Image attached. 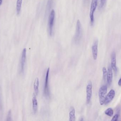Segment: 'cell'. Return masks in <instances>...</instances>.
I'll return each mask as SVG.
<instances>
[{
    "instance_id": "obj_10",
    "label": "cell",
    "mask_w": 121,
    "mask_h": 121,
    "mask_svg": "<svg viewBox=\"0 0 121 121\" xmlns=\"http://www.w3.org/2000/svg\"><path fill=\"white\" fill-rule=\"evenodd\" d=\"M26 49L24 48L22 52V56H21V70L22 72L24 71V67L25 64L26 60Z\"/></svg>"
},
{
    "instance_id": "obj_21",
    "label": "cell",
    "mask_w": 121,
    "mask_h": 121,
    "mask_svg": "<svg viewBox=\"0 0 121 121\" xmlns=\"http://www.w3.org/2000/svg\"><path fill=\"white\" fill-rule=\"evenodd\" d=\"M106 0H101V7H103L104 5Z\"/></svg>"
},
{
    "instance_id": "obj_24",
    "label": "cell",
    "mask_w": 121,
    "mask_h": 121,
    "mask_svg": "<svg viewBox=\"0 0 121 121\" xmlns=\"http://www.w3.org/2000/svg\"><path fill=\"white\" fill-rule=\"evenodd\" d=\"M2 3V0H0V6L1 5V3Z\"/></svg>"
},
{
    "instance_id": "obj_22",
    "label": "cell",
    "mask_w": 121,
    "mask_h": 121,
    "mask_svg": "<svg viewBox=\"0 0 121 121\" xmlns=\"http://www.w3.org/2000/svg\"><path fill=\"white\" fill-rule=\"evenodd\" d=\"M118 84L119 86H121V78L119 80V81L118 82Z\"/></svg>"
},
{
    "instance_id": "obj_4",
    "label": "cell",
    "mask_w": 121,
    "mask_h": 121,
    "mask_svg": "<svg viewBox=\"0 0 121 121\" xmlns=\"http://www.w3.org/2000/svg\"><path fill=\"white\" fill-rule=\"evenodd\" d=\"M98 0H92L91 3L90 7V22L91 26L94 25V14L96 8Z\"/></svg>"
},
{
    "instance_id": "obj_20",
    "label": "cell",
    "mask_w": 121,
    "mask_h": 121,
    "mask_svg": "<svg viewBox=\"0 0 121 121\" xmlns=\"http://www.w3.org/2000/svg\"><path fill=\"white\" fill-rule=\"evenodd\" d=\"M11 120V111H9L7 116V121H10Z\"/></svg>"
},
{
    "instance_id": "obj_2",
    "label": "cell",
    "mask_w": 121,
    "mask_h": 121,
    "mask_svg": "<svg viewBox=\"0 0 121 121\" xmlns=\"http://www.w3.org/2000/svg\"><path fill=\"white\" fill-rule=\"evenodd\" d=\"M55 15V13L54 10H52L49 16L48 22L49 34L50 36H52L53 34V27L54 23Z\"/></svg>"
},
{
    "instance_id": "obj_12",
    "label": "cell",
    "mask_w": 121,
    "mask_h": 121,
    "mask_svg": "<svg viewBox=\"0 0 121 121\" xmlns=\"http://www.w3.org/2000/svg\"><path fill=\"white\" fill-rule=\"evenodd\" d=\"M33 109L34 113H36L38 109V102L35 94H33L32 97Z\"/></svg>"
},
{
    "instance_id": "obj_6",
    "label": "cell",
    "mask_w": 121,
    "mask_h": 121,
    "mask_svg": "<svg viewBox=\"0 0 121 121\" xmlns=\"http://www.w3.org/2000/svg\"><path fill=\"white\" fill-rule=\"evenodd\" d=\"M92 84L89 81L86 87V103L87 104H89L91 101L92 94Z\"/></svg>"
},
{
    "instance_id": "obj_16",
    "label": "cell",
    "mask_w": 121,
    "mask_h": 121,
    "mask_svg": "<svg viewBox=\"0 0 121 121\" xmlns=\"http://www.w3.org/2000/svg\"><path fill=\"white\" fill-rule=\"evenodd\" d=\"M105 114L108 116L111 117L113 115L114 112L113 109L112 108H108L106 110L105 112Z\"/></svg>"
},
{
    "instance_id": "obj_5",
    "label": "cell",
    "mask_w": 121,
    "mask_h": 121,
    "mask_svg": "<svg viewBox=\"0 0 121 121\" xmlns=\"http://www.w3.org/2000/svg\"><path fill=\"white\" fill-rule=\"evenodd\" d=\"M50 68H48L46 72L45 76V82L44 87V94L47 98H48L50 96L49 90V74Z\"/></svg>"
},
{
    "instance_id": "obj_17",
    "label": "cell",
    "mask_w": 121,
    "mask_h": 121,
    "mask_svg": "<svg viewBox=\"0 0 121 121\" xmlns=\"http://www.w3.org/2000/svg\"><path fill=\"white\" fill-rule=\"evenodd\" d=\"M52 3H53V0H48L47 6V11H49V10H50L52 7Z\"/></svg>"
},
{
    "instance_id": "obj_14",
    "label": "cell",
    "mask_w": 121,
    "mask_h": 121,
    "mask_svg": "<svg viewBox=\"0 0 121 121\" xmlns=\"http://www.w3.org/2000/svg\"><path fill=\"white\" fill-rule=\"evenodd\" d=\"M39 79L38 78H36L35 80L34 83V89L36 95L38 94V92H39Z\"/></svg>"
},
{
    "instance_id": "obj_9",
    "label": "cell",
    "mask_w": 121,
    "mask_h": 121,
    "mask_svg": "<svg viewBox=\"0 0 121 121\" xmlns=\"http://www.w3.org/2000/svg\"><path fill=\"white\" fill-rule=\"evenodd\" d=\"M111 67L112 69L116 72H117V67L116 65V57L115 52H113L111 55Z\"/></svg>"
},
{
    "instance_id": "obj_13",
    "label": "cell",
    "mask_w": 121,
    "mask_h": 121,
    "mask_svg": "<svg viewBox=\"0 0 121 121\" xmlns=\"http://www.w3.org/2000/svg\"><path fill=\"white\" fill-rule=\"evenodd\" d=\"M69 121H74L75 120V110L73 107H70V110L69 113Z\"/></svg>"
},
{
    "instance_id": "obj_19",
    "label": "cell",
    "mask_w": 121,
    "mask_h": 121,
    "mask_svg": "<svg viewBox=\"0 0 121 121\" xmlns=\"http://www.w3.org/2000/svg\"><path fill=\"white\" fill-rule=\"evenodd\" d=\"M119 115L118 114H116L113 117V118L112 119V121H118Z\"/></svg>"
},
{
    "instance_id": "obj_15",
    "label": "cell",
    "mask_w": 121,
    "mask_h": 121,
    "mask_svg": "<svg viewBox=\"0 0 121 121\" xmlns=\"http://www.w3.org/2000/svg\"><path fill=\"white\" fill-rule=\"evenodd\" d=\"M22 0H17L16 4V11L17 14L19 15L21 10V6H22Z\"/></svg>"
},
{
    "instance_id": "obj_11",
    "label": "cell",
    "mask_w": 121,
    "mask_h": 121,
    "mask_svg": "<svg viewBox=\"0 0 121 121\" xmlns=\"http://www.w3.org/2000/svg\"><path fill=\"white\" fill-rule=\"evenodd\" d=\"M112 79H113V71L111 67H109L108 68L107 71V80L108 84L109 85H111L112 83Z\"/></svg>"
},
{
    "instance_id": "obj_1",
    "label": "cell",
    "mask_w": 121,
    "mask_h": 121,
    "mask_svg": "<svg viewBox=\"0 0 121 121\" xmlns=\"http://www.w3.org/2000/svg\"><path fill=\"white\" fill-rule=\"evenodd\" d=\"M82 25L79 20L77 21L76 32L74 37V41L75 44L79 43L82 37Z\"/></svg>"
},
{
    "instance_id": "obj_8",
    "label": "cell",
    "mask_w": 121,
    "mask_h": 121,
    "mask_svg": "<svg viewBox=\"0 0 121 121\" xmlns=\"http://www.w3.org/2000/svg\"><path fill=\"white\" fill-rule=\"evenodd\" d=\"M115 95V92L114 90H111L109 92L106 97L104 104L107 105L114 98Z\"/></svg>"
},
{
    "instance_id": "obj_18",
    "label": "cell",
    "mask_w": 121,
    "mask_h": 121,
    "mask_svg": "<svg viewBox=\"0 0 121 121\" xmlns=\"http://www.w3.org/2000/svg\"><path fill=\"white\" fill-rule=\"evenodd\" d=\"M102 71H103V78H104V81H106L107 80V71L106 67H104L103 68Z\"/></svg>"
},
{
    "instance_id": "obj_23",
    "label": "cell",
    "mask_w": 121,
    "mask_h": 121,
    "mask_svg": "<svg viewBox=\"0 0 121 121\" xmlns=\"http://www.w3.org/2000/svg\"><path fill=\"white\" fill-rule=\"evenodd\" d=\"M80 121H84V118H81V119H80Z\"/></svg>"
},
{
    "instance_id": "obj_3",
    "label": "cell",
    "mask_w": 121,
    "mask_h": 121,
    "mask_svg": "<svg viewBox=\"0 0 121 121\" xmlns=\"http://www.w3.org/2000/svg\"><path fill=\"white\" fill-rule=\"evenodd\" d=\"M107 87L106 85L102 86L99 89V102L101 105L104 104L107 93Z\"/></svg>"
},
{
    "instance_id": "obj_7",
    "label": "cell",
    "mask_w": 121,
    "mask_h": 121,
    "mask_svg": "<svg viewBox=\"0 0 121 121\" xmlns=\"http://www.w3.org/2000/svg\"><path fill=\"white\" fill-rule=\"evenodd\" d=\"M98 40H95L92 47V55L94 60H96L98 54Z\"/></svg>"
}]
</instances>
